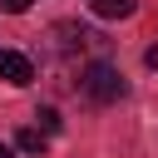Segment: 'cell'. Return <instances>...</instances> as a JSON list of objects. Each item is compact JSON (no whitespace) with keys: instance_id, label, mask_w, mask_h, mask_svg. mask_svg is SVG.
Segmentation results:
<instances>
[{"instance_id":"ba28073f","label":"cell","mask_w":158,"mask_h":158,"mask_svg":"<svg viewBox=\"0 0 158 158\" xmlns=\"http://www.w3.org/2000/svg\"><path fill=\"white\" fill-rule=\"evenodd\" d=\"M143 64H148V69H158V44H153V49L143 54Z\"/></svg>"},{"instance_id":"7a4b0ae2","label":"cell","mask_w":158,"mask_h":158,"mask_svg":"<svg viewBox=\"0 0 158 158\" xmlns=\"http://www.w3.org/2000/svg\"><path fill=\"white\" fill-rule=\"evenodd\" d=\"M79 89L89 94V104H118L123 94H128V84H123V74L109 64V59H94L84 74H79Z\"/></svg>"},{"instance_id":"277c9868","label":"cell","mask_w":158,"mask_h":158,"mask_svg":"<svg viewBox=\"0 0 158 158\" xmlns=\"http://www.w3.org/2000/svg\"><path fill=\"white\" fill-rule=\"evenodd\" d=\"M89 10H94L99 20H128V15L138 10V0H89Z\"/></svg>"},{"instance_id":"52a82bcc","label":"cell","mask_w":158,"mask_h":158,"mask_svg":"<svg viewBox=\"0 0 158 158\" xmlns=\"http://www.w3.org/2000/svg\"><path fill=\"white\" fill-rule=\"evenodd\" d=\"M0 10H5V15H25V10H30V0H0Z\"/></svg>"},{"instance_id":"5b68a950","label":"cell","mask_w":158,"mask_h":158,"mask_svg":"<svg viewBox=\"0 0 158 158\" xmlns=\"http://www.w3.org/2000/svg\"><path fill=\"white\" fill-rule=\"evenodd\" d=\"M44 143H49L44 128H20V133H15V148H20V153H44Z\"/></svg>"},{"instance_id":"9c48e42d","label":"cell","mask_w":158,"mask_h":158,"mask_svg":"<svg viewBox=\"0 0 158 158\" xmlns=\"http://www.w3.org/2000/svg\"><path fill=\"white\" fill-rule=\"evenodd\" d=\"M0 158H15V153H10V148H5V143H0Z\"/></svg>"},{"instance_id":"6da1fadb","label":"cell","mask_w":158,"mask_h":158,"mask_svg":"<svg viewBox=\"0 0 158 158\" xmlns=\"http://www.w3.org/2000/svg\"><path fill=\"white\" fill-rule=\"evenodd\" d=\"M104 40L94 35V30H84V25H74V20H59V25H49V35H44V54L49 59H64V64H74L79 54H89V49H99Z\"/></svg>"},{"instance_id":"3957f363","label":"cell","mask_w":158,"mask_h":158,"mask_svg":"<svg viewBox=\"0 0 158 158\" xmlns=\"http://www.w3.org/2000/svg\"><path fill=\"white\" fill-rule=\"evenodd\" d=\"M0 79L15 84V89L35 84V64H30V54H20V49H0Z\"/></svg>"},{"instance_id":"8992f818","label":"cell","mask_w":158,"mask_h":158,"mask_svg":"<svg viewBox=\"0 0 158 158\" xmlns=\"http://www.w3.org/2000/svg\"><path fill=\"white\" fill-rule=\"evenodd\" d=\"M35 118H40V128H44V133H59V114H54V109H40Z\"/></svg>"}]
</instances>
